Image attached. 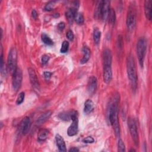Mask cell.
I'll use <instances>...</instances> for the list:
<instances>
[{"label":"cell","instance_id":"obj_23","mask_svg":"<svg viewBox=\"0 0 152 152\" xmlns=\"http://www.w3.org/2000/svg\"><path fill=\"white\" fill-rule=\"evenodd\" d=\"M0 68H1V73L2 75V76L5 77L7 74V67H6L4 59H3V53H2V47L1 46V65H0Z\"/></svg>","mask_w":152,"mask_h":152},{"label":"cell","instance_id":"obj_16","mask_svg":"<svg viewBox=\"0 0 152 152\" xmlns=\"http://www.w3.org/2000/svg\"><path fill=\"white\" fill-rule=\"evenodd\" d=\"M52 114V111L51 110H48L45 112L37 118V119L36 121V124L37 125H42L50 118Z\"/></svg>","mask_w":152,"mask_h":152},{"label":"cell","instance_id":"obj_8","mask_svg":"<svg viewBox=\"0 0 152 152\" xmlns=\"http://www.w3.org/2000/svg\"><path fill=\"white\" fill-rule=\"evenodd\" d=\"M110 2L107 0L100 1V15L103 21L107 19L110 11Z\"/></svg>","mask_w":152,"mask_h":152},{"label":"cell","instance_id":"obj_30","mask_svg":"<svg viewBox=\"0 0 152 152\" xmlns=\"http://www.w3.org/2000/svg\"><path fill=\"white\" fill-rule=\"evenodd\" d=\"M24 97H25V93L23 91L20 93L18 96V97L17 99V100H16L17 104H21L24 100Z\"/></svg>","mask_w":152,"mask_h":152},{"label":"cell","instance_id":"obj_2","mask_svg":"<svg viewBox=\"0 0 152 152\" xmlns=\"http://www.w3.org/2000/svg\"><path fill=\"white\" fill-rule=\"evenodd\" d=\"M126 69L128 77L132 89L135 91L137 87L138 77L136 71L135 60L132 54H129L126 59Z\"/></svg>","mask_w":152,"mask_h":152},{"label":"cell","instance_id":"obj_33","mask_svg":"<svg viewBox=\"0 0 152 152\" xmlns=\"http://www.w3.org/2000/svg\"><path fill=\"white\" fill-rule=\"evenodd\" d=\"M49 59H50V57H49V55H46V54H45V55H43L42 56V59H41L42 64H43V65L47 64L48 62L49 61Z\"/></svg>","mask_w":152,"mask_h":152},{"label":"cell","instance_id":"obj_3","mask_svg":"<svg viewBox=\"0 0 152 152\" xmlns=\"http://www.w3.org/2000/svg\"><path fill=\"white\" fill-rule=\"evenodd\" d=\"M147 50V40L144 37L138 39L137 44V53L141 67L144 66V61Z\"/></svg>","mask_w":152,"mask_h":152},{"label":"cell","instance_id":"obj_35","mask_svg":"<svg viewBox=\"0 0 152 152\" xmlns=\"http://www.w3.org/2000/svg\"><path fill=\"white\" fill-rule=\"evenodd\" d=\"M52 75V73L49 71H45L43 72V77L46 80H49L51 77Z\"/></svg>","mask_w":152,"mask_h":152},{"label":"cell","instance_id":"obj_39","mask_svg":"<svg viewBox=\"0 0 152 152\" xmlns=\"http://www.w3.org/2000/svg\"><path fill=\"white\" fill-rule=\"evenodd\" d=\"M130 151H135V150H134V149H132V150H129Z\"/></svg>","mask_w":152,"mask_h":152},{"label":"cell","instance_id":"obj_10","mask_svg":"<svg viewBox=\"0 0 152 152\" xmlns=\"http://www.w3.org/2000/svg\"><path fill=\"white\" fill-rule=\"evenodd\" d=\"M31 126V121L28 116L24 117L21 121L19 128L20 132L23 135H26L29 131Z\"/></svg>","mask_w":152,"mask_h":152},{"label":"cell","instance_id":"obj_34","mask_svg":"<svg viewBox=\"0 0 152 152\" xmlns=\"http://www.w3.org/2000/svg\"><path fill=\"white\" fill-rule=\"evenodd\" d=\"M66 37L69 40H72L74 39V33L73 32L71 31V30H68L67 32H66Z\"/></svg>","mask_w":152,"mask_h":152},{"label":"cell","instance_id":"obj_28","mask_svg":"<svg viewBox=\"0 0 152 152\" xmlns=\"http://www.w3.org/2000/svg\"><path fill=\"white\" fill-rule=\"evenodd\" d=\"M69 48V42L66 40H64L61 45L60 52L61 53H65L68 51Z\"/></svg>","mask_w":152,"mask_h":152},{"label":"cell","instance_id":"obj_9","mask_svg":"<svg viewBox=\"0 0 152 152\" xmlns=\"http://www.w3.org/2000/svg\"><path fill=\"white\" fill-rule=\"evenodd\" d=\"M71 121H72V124L69 126L67 131V134L70 137L75 135L78 132V115H75L73 116L71 119Z\"/></svg>","mask_w":152,"mask_h":152},{"label":"cell","instance_id":"obj_1","mask_svg":"<svg viewBox=\"0 0 152 152\" xmlns=\"http://www.w3.org/2000/svg\"><path fill=\"white\" fill-rule=\"evenodd\" d=\"M119 97L118 96H115L114 98V100L112 103L110 104L108 118L109 122L112 126L113 130L115 132V134L117 137H119L120 136V126L119 123L118 119V103H119Z\"/></svg>","mask_w":152,"mask_h":152},{"label":"cell","instance_id":"obj_5","mask_svg":"<svg viewBox=\"0 0 152 152\" xmlns=\"http://www.w3.org/2000/svg\"><path fill=\"white\" fill-rule=\"evenodd\" d=\"M128 125L131 137L136 145H138L139 143V136L137 131V126L136 122L133 118H129L128 120Z\"/></svg>","mask_w":152,"mask_h":152},{"label":"cell","instance_id":"obj_18","mask_svg":"<svg viewBox=\"0 0 152 152\" xmlns=\"http://www.w3.org/2000/svg\"><path fill=\"white\" fill-rule=\"evenodd\" d=\"M55 140L59 150L61 151H66V145L63 138L60 135L56 134L55 136Z\"/></svg>","mask_w":152,"mask_h":152},{"label":"cell","instance_id":"obj_4","mask_svg":"<svg viewBox=\"0 0 152 152\" xmlns=\"http://www.w3.org/2000/svg\"><path fill=\"white\" fill-rule=\"evenodd\" d=\"M17 61V52L16 48L12 47L8 53V59H7V69L11 75H13L15 72Z\"/></svg>","mask_w":152,"mask_h":152},{"label":"cell","instance_id":"obj_7","mask_svg":"<svg viewBox=\"0 0 152 152\" xmlns=\"http://www.w3.org/2000/svg\"><path fill=\"white\" fill-rule=\"evenodd\" d=\"M23 80V74L22 71L20 68H17L14 74L12 75V89L17 91H18L22 83Z\"/></svg>","mask_w":152,"mask_h":152},{"label":"cell","instance_id":"obj_21","mask_svg":"<svg viewBox=\"0 0 152 152\" xmlns=\"http://www.w3.org/2000/svg\"><path fill=\"white\" fill-rule=\"evenodd\" d=\"M94 103L92 100L88 99L84 103V112L86 114H88L91 113L94 109Z\"/></svg>","mask_w":152,"mask_h":152},{"label":"cell","instance_id":"obj_6","mask_svg":"<svg viewBox=\"0 0 152 152\" xmlns=\"http://www.w3.org/2000/svg\"><path fill=\"white\" fill-rule=\"evenodd\" d=\"M136 11L134 7H130L126 16V26L129 30L135 28L136 24Z\"/></svg>","mask_w":152,"mask_h":152},{"label":"cell","instance_id":"obj_26","mask_svg":"<svg viewBox=\"0 0 152 152\" xmlns=\"http://www.w3.org/2000/svg\"><path fill=\"white\" fill-rule=\"evenodd\" d=\"M42 40L45 45H47L49 46L53 45V40L50 38V37L49 36H48L45 33H43L42 34Z\"/></svg>","mask_w":152,"mask_h":152},{"label":"cell","instance_id":"obj_19","mask_svg":"<svg viewBox=\"0 0 152 152\" xmlns=\"http://www.w3.org/2000/svg\"><path fill=\"white\" fill-rule=\"evenodd\" d=\"M82 52L83 53V57L80 61V63L81 64H84L86 63L90 59V55H91V51L88 47L87 46H84L82 48Z\"/></svg>","mask_w":152,"mask_h":152},{"label":"cell","instance_id":"obj_27","mask_svg":"<svg viewBox=\"0 0 152 152\" xmlns=\"http://www.w3.org/2000/svg\"><path fill=\"white\" fill-rule=\"evenodd\" d=\"M74 21L78 24H82L84 23V17L83 15V14L80 12H77L75 13V17H74Z\"/></svg>","mask_w":152,"mask_h":152},{"label":"cell","instance_id":"obj_38","mask_svg":"<svg viewBox=\"0 0 152 152\" xmlns=\"http://www.w3.org/2000/svg\"><path fill=\"white\" fill-rule=\"evenodd\" d=\"M69 152H77L79 151V149L77 148V147H72L69 150Z\"/></svg>","mask_w":152,"mask_h":152},{"label":"cell","instance_id":"obj_32","mask_svg":"<svg viewBox=\"0 0 152 152\" xmlns=\"http://www.w3.org/2000/svg\"><path fill=\"white\" fill-rule=\"evenodd\" d=\"M83 141L84 142V143H93L94 142V139L92 137H90V136H88V137H87L86 138H84L83 140Z\"/></svg>","mask_w":152,"mask_h":152},{"label":"cell","instance_id":"obj_29","mask_svg":"<svg viewBox=\"0 0 152 152\" xmlns=\"http://www.w3.org/2000/svg\"><path fill=\"white\" fill-rule=\"evenodd\" d=\"M56 3V1H49L48 4H46V5H45V10L46 11H52L55 5V4Z\"/></svg>","mask_w":152,"mask_h":152},{"label":"cell","instance_id":"obj_13","mask_svg":"<svg viewBox=\"0 0 152 152\" xmlns=\"http://www.w3.org/2000/svg\"><path fill=\"white\" fill-rule=\"evenodd\" d=\"M97 88V78L94 76L90 77L87 84V90L90 94H93Z\"/></svg>","mask_w":152,"mask_h":152},{"label":"cell","instance_id":"obj_24","mask_svg":"<svg viewBox=\"0 0 152 152\" xmlns=\"http://www.w3.org/2000/svg\"><path fill=\"white\" fill-rule=\"evenodd\" d=\"M101 37V31L98 28H96L93 31V40L96 44H98L100 42Z\"/></svg>","mask_w":152,"mask_h":152},{"label":"cell","instance_id":"obj_37","mask_svg":"<svg viewBox=\"0 0 152 152\" xmlns=\"http://www.w3.org/2000/svg\"><path fill=\"white\" fill-rule=\"evenodd\" d=\"M31 15H32V17L34 19H36L37 17V11L35 10H33L32 11H31Z\"/></svg>","mask_w":152,"mask_h":152},{"label":"cell","instance_id":"obj_36","mask_svg":"<svg viewBox=\"0 0 152 152\" xmlns=\"http://www.w3.org/2000/svg\"><path fill=\"white\" fill-rule=\"evenodd\" d=\"M65 23H64V22H61V23H59L58 24V29H59V30H61V31L63 30L64 28H65Z\"/></svg>","mask_w":152,"mask_h":152},{"label":"cell","instance_id":"obj_17","mask_svg":"<svg viewBox=\"0 0 152 152\" xmlns=\"http://www.w3.org/2000/svg\"><path fill=\"white\" fill-rule=\"evenodd\" d=\"M151 4H152V1L150 0H147V1H145L144 2L145 15L147 19L148 20H151L152 18Z\"/></svg>","mask_w":152,"mask_h":152},{"label":"cell","instance_id":"obj_31","mask_svg":"<svg viewBox=\"0 0 152 152\" xmlns=\"http://www.w3.org/2000/svg\"><path fill=\"white\" fill-rule=\"evenodd\" d=\"M118 151H125V145L124 144V142L121 139H119L118 140Z\"/></svg>","mask_w":152,"mask_h":152},{"label":"cell","instance_id":"obj_25","mask_svg":"<svg viewBox=\"0 0 152 152\" xmlns=\"http://www.w3.org/2000/svg\"><path fill=\"white\" fill-rule=\"evenodd\" d=\"M107 18L109 19V21L110 23V24H112V25L115 24V20H116V14H115V11L114 10H113L112 8L110 9Z\"/></svg>","mask_w":152,"mask_h":152},{"label":"cell","instance_id":"obj_12","mask_svg":"<svg viewBox=\"0 0 152 152\" xmlns=\"http://www.w3.org/2000/svg\"><path fill=\"white\" fill-rule=\"evenodd\" d=\"M112 59V56L111 50L109 49H106L105 50H104L102 55L103 66H111Z\"/></svg>","mask_w":152,"mask_h":152},{"label":"cell","instance_id":"obj_14","mask_svg":"<svg viewBox=\"0 0 152 152\" xmlns=\"http://www.w3.org/2000/svg\"><path fill=\"white\" fill-rule=\"evenodd\" d=\"M112 78V71L111 66H103V81L106 84H109Z\"/></svg>","mask_w":152,"mask_h":152},{"label":"cell","instance_id":"obj_20","mask_svg":"<svg viewBox=\"0 0 152 152\" xmlns=\"http://www.w3.org/2000/svg\"><path fill=\"white\" fill-rule=\"evenodd\" d=\"M76 12H77V9H75L74 8H69L66 11L65 15L68 20V23L70 24H72L73 21H74V17H75V15Z\"/></svg>","mask_w":152,"mask_h":152},{"label":"cell","instance_id":"obj_22","mask_svg":"<svg viewBox=\"0 0 152 152\" xmlns=\"http://www.w3.org/2000/svg\"><path fill=\"white\" fill-rule=\"evenodd\" d=\"M49 134V131L48 129H41L38 134V136H37L38 141H43L46 140L48 138Z\"/></svg>","mask_w":152,"mask_h":152},{"label":"cell","instance_id":"obj_11","mask_svg":"<svg viewBox=\"0 0 152 152\" xmlns=\"http://www.w3.org/2000/svg\"><path fill=\"white\" fill-rule=\"evenodd\" d=\"M28 72L31 84L34 88L39 90L40 84L34 70L31 68H29L28 69Z\"/></svg>","mask_w":152,"mask_h":152},{"label":"cell","instance_id":"obj_15","mask_svg":"<svg viewBox=\"0 0 152 152\" xmlns=\"http://www.w3.org/2000/svg\"><path fill=\"white\" fill-rule=\"evenodd\" d=\"M75 115H78L77 114V112L74 110H69V111H67V112H62L61 113L59 114L58 117L63 121H69L71 120L72 118Z\"/></svg>","mask_w":152,"mask_h":152}]
</instances>
